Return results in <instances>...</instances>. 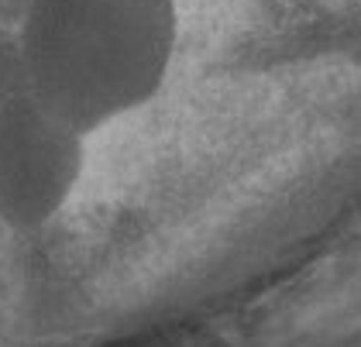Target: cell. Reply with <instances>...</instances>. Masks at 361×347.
Returning a JSON list of instances; mask_svg holds the SVG:
<instances>
[{
	"label": "cell",
	"mask_w": 361,
	"mask_h": 347,
	"mask_svg": "<svg viewBox=\"0 0 361 347\" xmlns=\"http://www.w3.org/2000/svg\"><path fill=\"white\" fill-rule=\"evenodd\" d=\"M14 42L31 90L93 138L166 90L179 0H25Z\"/></svg>",
	"instance_id": "obj_1"
},
{
	"label": "cell",
	"mask_w": 361,
	"mask_h": 347,
	"mask_svg": "<svg viewBox=\"0 0 361 347\" xmlns=\"http://www.w3.org/2000/svg\"><path fill=\"white\" fill-rule=\"evenodd\" d=\"M86 145L31 90L14 35H0V224L21 234L56 224L86 176Z\"/></svg>",
	"instance_id": "obj_2"
}]
</instances>
